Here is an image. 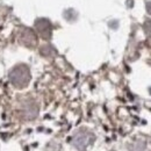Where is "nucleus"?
<instances>
[{
    "label": "nucleus",
    "instance_id": "nucleus-4",
    "mask_svg": "<svg viewBox=\"0 0 151 151\" xmlns=\"http://www.w3.org/2000/svg\"><path fill=\"white\" fill-rule=\"evenodd\" d=\"M147 8H148V11H149V13H150V14H151V2H150V4H149V5H148V7H147Z\"/></svg>",
    "mask_w": 151,
    "mask_h": 151
},
{
    "label": "nucleus",
    "instance_id": "nucleus-3",
    "mask_svg": "<svg viewBox=\"0 0 151 151\" xmlns=\"http://www.w3.org/2000/svg\"><path fill=\"white\" fill-rule=\"evenodd\" d=\"M37 29L42 37L49 38L51 35V26L47 20H41L37 22Z\"/></svg>",
    "mask_w": 151,
    "mask_h": 151
},
{
    "label": "nucleus",
    "instance_id": "nucleus-2",
    "mask_svg": "<svg viewBox=\"0 0 151 151\" xmlns=\"http://www.w3.org/2000/svg\"><path fill=\"white\" fill-rule=\"evenodd\" d=\"M93 141V136L90 134H84V132H79L73 139V144L79 149V150H84L91 142Z\"/></svg>",
    "mask_w": 151,
    "mask_h": 151
},
{
    "label": "nucleus",
    "instance_id": "nucleus-1",
    "mask_svg": "<svg viewBox=\"0 0 151 151\" xmlns=\"http://www.w3.org/2000/svg\"><path fill=\"white\" fill-rule=\"evenodd\" d=\"M28 80H29V72L26 66H19L18 69H15L13 71L12 83L15 84L17 86H19V87L26 86L28 84Z\"/></svg>",
    "mask_w": 151,
    "mask_h": 151
}]
</instances>
